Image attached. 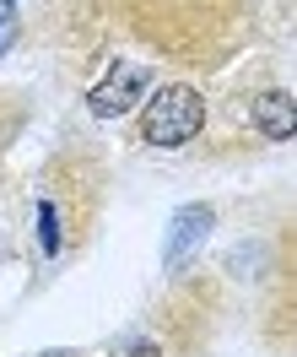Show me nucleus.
I'll return each instance as SVG.
<instances>
[{"label": "nucleus", "instance_id": "nucleus-1", "mask_svg": "<svg viewBox=\"0 0 297 357\" xmlns=\"http://www.w3.org/2000/svg\"><path fill=\"white\" fill-rule=\"evenodd\" d=\"M200 125H206V98L195 87H162L146 103V119H141L152 146H184V141L200 135Z\"/></svg>", "mask_w": 297, "mask_h": 357}, {"label": "nucleus", "instance_id": "nucleus-2", "mask_svg": "<svg viewBox=\"0 0 297 357\" xmlns=\"http://www.w3.org/2000/svg\"><path fill=\"white\" fill-rule=\"evenodd\" d=\"M146 87H152V70H146V66H119L103 87L87 92V109L97 114V119H119V114L136 109V98H141Z\"/></svg>", "mask_w": 297, "mask_h": 357}, {"label": "nucleus", "instance_id": "nucleus-3", "mask_svg": "<svg viewBox=\"0 0 297 357\" xmlns=\"http://www.w3.org/2000/svg\"><path fill=\"white\" fill-rule=\"evenodd\" d=\"M206 233H211V206H184V211H173V233H168V249H162L168 271H179L184 260H189V249L206 244Z\"/></svg>", "mask_w": 297, "mask_h": 357}, {"label": "nucleus", "instance_id": "nucleus-4", "mask_svg": "<svg viewBox=\"0 0 297 357\" xmlns=\"http://www.w3.org/2000/svg\"><path fill=\"white\" fill-rule=\"evenodd\" d=\"M254 125L265 130V141H292V98L287 92H259L254 98Z\"/></svg>", "mask_w": 297, "mask_h": 357}, {"label": "nucleus", "instance_id": "nucleus-5", "mask_svg": "<svg viewBox=\"0 0 297 357\" xmlns=\"http://www.w3.org/2000/svg\"><path fill=\"white\" fill-rule=\"evenodd\" d=\"M38 238H44V255H54L60 249V227H54V206H38Z\"/></svg>", "mask_w": 297, "mask_h": 357}, {"label": "nucleus", "instance_id": "nucleus-6", "mask_svg": "<svg viewBox=\"0 0 297 357\" xmlns=\"http://www.w3.org/2000/svg\"><path fill=\"white\" fill-rule=\"evenodd\" d=\"M11 38H17V22H11V11H0V54L11 49Z\"/></svg>", "mask_w": 297, "mask_h": 357}, {"label": "nucleus", "instance_id": "nucleus-7", "mask_svg": "<svg viewBox=\"0 0 297 357\" xmlns=\"http://www.w3.org/2000/svg\"><path fill=\"white\" fill-rule=\"evenodd\" d=\"M130 357H157V347H136V352H130Z\"/></svg>", "mask_w": 297, "mask_h": 357}, {"label": "nucleus", "instance_id": "nucleus-8", "mask_svg": "<svg viewBox=\"0 0 297 357\" xmlns=\"http://www.w3.org/2000/svg\"><path fill=\"white\" fill-rule=\"evenodd\" d=\"M6 6H11V0H6Z\"/></svg>", "mask_w": 297, "mask_h": 357}]
</instances>
